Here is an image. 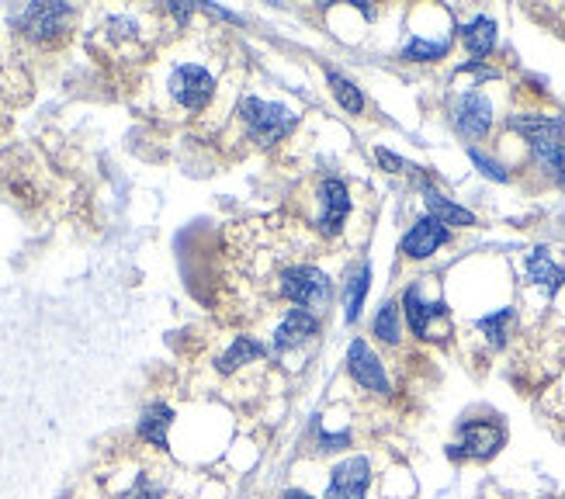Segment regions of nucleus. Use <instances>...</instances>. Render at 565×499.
Wrapping results in <instances>:
<instances>
[{"mask_svg": "<svg viewBox=\"0 0 565 499\" xmlns=\"http://www.w3.org/2000/svg\"><path fill=\"white\" fill-rule=\"evenodd\" d=\"M319 240L299 219L271 215L236 222L226 250V319L250 322L288 309L327 312L333 302V282L316 267ZM285 309V312H288Z\"/></svg>", "mask_w": 565, "mask_h": 499, "instance_id": "obj_1", "label": "nucleus"}, {"mask_svg": "<svg viewBox=\"0 0 565 499\" xmlns=\"http://www.w3.org/2000/svg\"><path fill=\"white\" fill-rule=\"evenodd\" d=\"M218 94V73L202 60H178L163 77L167 105L184 118H199L215 105Z\"/></svg>", "mask_w": 565, "mask_h": 499, "instance_id": "obj_2", "label": "nucleus"}, {"mask_svg": "<svg viewBox=\"0 0 565 499\" xmlns=\"http://www.w3.org/2000/svg\"><path fill=\"white\" fill-rule=\"evenodd\" d=\"M510 125L531 142L534 163L565 184V125H562V118L527 112V115H513Z\"/></svg>", "mask_w": 565, "mask_h": 499, "instance_id": "obj_3", "label": "nucleus"}, {"mask_svg": "<svg viewBox=\"0 0 565 499\" xmlns=\"http://www.w3.org/2000/svg\"><path fill=\"white\" fill-rule=\"evenodd\" d=\"M236 121L243 125V139L254 146H275L281 142L291 125H295V112L288 105L278 102H260V97H243L236 105Z\"/></svg>", "mask_w": 565, "mask_h": 499, "instance_id": "obj_4", "label": "nucleus"}, {"mask_svg": "<svg viewBox=\"0 0 565 499\" xmlns=\"http://www.w3.org/2000/svg\"><path fill=\"white\" fill-rule=\"evenodd\" d=\"M73 8L70 4H29L21 14H14V29L32 42H53L70 32Z\"/></svg>", "mask_w": 565, "mask_h": 499, "instance_id": "obj_5", "label": "nucleus"}, {"mask_svg": "<svg viewBox=\"0 0 565 499\" xmlns=\"http://www.w3.org/2000/svg\"><path fill=\"white\" fill-rule=\"evenodd\" d=\"M372 486H375V461H372V455H351V458H343L333 468L323 499H367Z\"/></svg>", "mask_w": 565, "mask_h": 499, "instance_id": "obj_6", "label": "nucleus"}, {"mask_svg": "<svg viewBox=\"0 0 565 499\" xmlns=\"http://www.w3.org/2000/svg\"><path fill=\"white\" fill-rule=\"evenodd\" d=\"M316 202H319V215H316V233L323 240H333L343 222H348L351 209H354V198H351V188L337 181V178H327L316 191Z\"/></svg>", "mask_w": 565, "mask_h": 499, "instance_id": "obj_7", "label": "nucleus"}, {"mask_svg": "<svg viewBox=\"0 0 565 499\" xmlns=\"http://www.w3.org/2000/svg\"><path fill=\"white\" fill-rule=\"evenodd\" d=\"M458 434H461V444H451V458L461 455V458L486 461V458H493L507 440L503 423L497 420H465Z\"/></svg>", "mask_w": 565, "mask_h": 499, "instance_id": "obj_8", "label": "nucleus"}, {"mask_svg": "<svg viewBox=\"0 0 565 499\" xmlns=\"http://www.w3.org/2000/svg\"><path fill=\"white\" fill-rule=\"evenodd\" d=\"M348 374L354 379L358 389L372 392V395H382L385 399L392 392L385 364H382V358L372 351V347H367V340H354L351 343V351H348Z\"/></svg>", "mask_w": 565, "mask_h": 499, "instance_id": "obj_9", "label": "nucleus"}, {"mask_svg": "<svg viewBox=\"0 0 565 499\" xmlns=\"http://www.w3.org/2000/svg\"><path fill=\"white\" fill-rule=\"evenodd\" d=\"M319 333V316L309 309H288L278 322V330L271 337V354H285L295 351V347L309 343Z\"/></svg>", "mask_w": 565, "mask_h": 499, "instance_id": "obj_10", "label": "nucleus"}, {"mask_svg": "<svg viewBox=\"0 0 565 499\" xmlns=\"http://www.w3.org/2000/svg\"><path fill=\"white\" fill-rule=\"evenodd\" d=\"M451 115H455V129L461 136H469V139L486 136L489 125H493V105H489L486 94H476V91L461 94L455 102V108H451Z\"/></svg>", "mask_w": 565, "mask_h": 499, "instance_id": "obj_11", "label": "nucleus"}, {"mask_svg": "<svg viewBox=\"0 0 565 499\" xmlns=\"http://www.w3.org/2000/svg\"><path fill=\"white\" fill-rule=\"evenodd\" d=\"M403 309H406V322H409L413 337H420V340H434V319H448V306L445 302H427L420 285L406 288Z\"/></svg>", "mask_w": 565, "mask_h": 499, "instance_id": "obj_12", "label": "nucleus"}, {"mask_svg": "<svg viewBox=\"0 0 565 499\" xmlns=\"http://www.w3.org/2000/svg\"><path fill=\"white\" fill-rule=\"evenodd\" d=\"M445 243H448V226H445V222L434 219V215H424L403 236L399 250H403V257H409V261H424V257L437 254V246H445Z\"/></svg>", "mask_w": 565, "mask_h": 499, "instance_id": "obj_13", "label": "nucleus"}, {"mask_svg": "<svg viewBox=\"0 0 565 499\" xmlns=\"http://www.w3.org/2000/svg\"><path fill=\"white\" fill-rule=\"evenodd\" d=\"M264 358H271V347L254 340V337H236L230 351L218 358V371L223 374H233L239 368H247L250 361H264Z\"/></svg>", "mask_w": 565, "mask_h": 499, "instance_id": "obj_14", "label": "nucleus"}, {"mask_svg": "<svg viewBox=\"0 0 565 499\" xmlns=\"http://www.w3.org/2000/svg\"><path fill=\"white\" fill-rule=\"evenodd\" d=\"M170 423H174V410L163 406V403L150 406L139 420V440L150 444L153 452H167V427Z\"/></svg>", "mask_w": 565, "mask_h": 499, "instance_id": "obj_15", "label": "nucleus"}, {"mask_svg": "<svg viewBox=\"0 0 565 499\" xmlns=\"http://www.w3.org/2000/svg\"><path fill=\"white\" fill-rule=\"evenodd\" d=\"M420 188H424V202H427V209H430L434 219H440L445 226H476V215H472L469 209H461V205L448 202V198L440 194L437 188H430L427 181H424Z\"/></svg>", "mask_w": 565, "mask_h": 499, "instance_id": "obj_16", "label": "nucleus"}, {"mask_svg": "<svg viewBox=\"0 0 565 499\" xmlns=\"http://www.w3.org/2000/svg\"><path fill=\"white\" fill-rule=\"evenodd\" d=\"M527 282L545 288L548 295H555L565 285V270L548 257V250H534V254L527 257Z\"/></svg>", "mask_w": 565, "mask_h": 499, "instance_id": "obj_17", "label": "nucleus"}, {"mask_svg": "<svg viewBox=\"0 0 565 499\" xmlns=\"http://www.w3.org/2000/svg\"><path fill=\"white\" fill-rule=\"evenodd\" d=\"M461 39H465V49H469V53L476 56V63H479L482 56L493 53V45H497V24H493V18L479 14L476 21H469L461 29Z\"/></svg>", "mask_w": 565, "mask_h": 499, "instance_id": "obj_18", "label": "nucleus"}, {"mask_svg": "<svg viewBox=\"0 0 565 499\" xmlns=\"http://www.w3.org/2000/svg\"><path fill=\"white\" fill-rule=\"evenodd\" d=\"M448 39H424V35H409L403 45V60L409 63H437L448 56Z\"/></svg>", "mask_w": 565, "mask_h": 499, "instance_id": "obj_19", "label": "nucleus"}, {"mask_svg": "<svg viewBox=\"0 0 565 499\" xmlns=\"http://www.w3.org/2000/svg\"><path fill=\"white\" fill-rule=\"evenodd\" d=\"M327 81L337 94V102L340 108L348 112V115H361L364 112V97H361V87L351 81V77H343V73H337L333 66H327Z\"/></svg>", "mask_w": 565, "mask_h": 499, "instance_id": "obj_20", "label": "nucleus"}, {"mask_svg": "<svg viewBox=\"0 0 565 499\" xmlns=\"http://www.w3.org/2000/svg\"><path fill=\"white\" fill-rule=\"evenodd\" d=\"M375 337L388 347H396L403 340V327H399V306L396 302H385L382 312L375 316Z\"/></svg>", "mask_w": 565, "mask_h": 499, "instance_id": "obj_21", "label": "nucleus"}, {"mask_svg": "<svg viewBox=\"0 0 565 499\" xmlns=\"http://www.w3.org/2000/svg\"><path fill=\"white\" fill-rule=\"evenodd\" d=\"M513 322V309H500L493 316L479 319V333L489 340V347H503L507 343V327Z\"/></svg>", "mask_w": 565, "mask_h": 499, "instance_id": "obj_22", "label": "nucleus"}, {"mask_svg": "<svg viewBox=\"0 0 565 499\" xmlns=\"http://www.w3.org/2000/svg\"><path fill=\"white\" fill-rule=\"evenodd\" d=\"M367 282H372V270H367V264H361L351 274V285H348V322H354L361 316V302H364V295H367Z\"/></svg>", "mask_w": 565, "mask_h": 499, "instance_id": "obj_23", "label": "nucleus"}, {"mask_svg": "<svg viewBox=\"0 0 565 499\" xmlns=\"http://www.w3.org/2000/svg\"><path fill=\"white\" fill-rule=\"evenodd\" d=\"M469 157H472V163L486 173V178H493V181H507L510 173L497 163V160H489L486 153H479V149H469Z\"/></svg>", "mask_w": 565, "mask_h": 499, "instance_id": "obj_24", "label": "nucleus"}, {"mask_svg": "<svg viewBox=\"0 0 565 499\" xmlns=\"http://www.w3.org/2000/svg\"><path fill=\"white\" fill-rule=\"evenodd\" d=\"M343 447H351V434L343 431V434H319V452L323 455H333V452H343Z\"/></svg>", "mask_w": 565, "mask_h": 499, "instance_id": "obj_25", "label": "nucleus"}, {"mask_svg": "<svg viewBox=\"0 0 565 499\" xmlns=\"http://www.w3.org/2000/svg\"><path fill=\"white\" fill-rule=\"evenodd\" d=\"M375 157H379V160H382V163H385V167H388L392 173H403V170H413V167H409L406 160H399L396 153H388V149H375Z\"/></svg>", "mask_w": 565, "mask_h": 499, "instance_id": "obj_26", "label": "nucleus"}, {"mask_svg": "<svg viewBox=\"0 0 565 499\" xmlns=\"http://www.w3.org/2000/svg\"><path fill=\"white\" fill-rule=\"evenodd\" d=\"M281 499H312V496H309V492H302V489H288Z\"/></svg>", "mask_w": 565, "mask_h": 499, "instance_id": "obj_27", "label": "nucleus"}]
</instances>
